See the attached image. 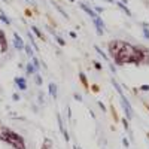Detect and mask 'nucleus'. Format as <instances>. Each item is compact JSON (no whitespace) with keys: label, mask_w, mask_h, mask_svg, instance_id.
I'll return each mask as SVG.
<instances>
[{"label":"nucleus","mask_w":149,"mask_h":149,"mask_svg":"<svg viewBox=\"0 0 149 149\" xmlns=\"http://www.w3.org/2000/svg\"><path fill=\"white\" fill-rule=\"evenodd\" d=\"M15 85L19 88V91H26L27 90V82H26V79L21 78V76H17L15 78Z\"/></svg>","instance_id":"obj_8"},{"label":"nucleus","mask_w":149,"mask_h":149,"mask_svg":"<svg viewBox=\"0 0 149 149\" xmlns=\"http://www.w3.org/2000/svg\"><path fill=\"white\" fill-rule=\"evenodd\" d=\"M73 98H74V100H76V102H82V95L81 94H73Z\"/></svg>","instance_id":"obj_28"},{"label":"nucleus","mask_w":149,"mask_h":149,"mask_svg":"<svg viewBox=\"0 0 149 149\" xmlns=\"http://www.w3.org/2000/svg\"><path fill=\"white\" fill-rule=\"evenodd\" d=\"M43 143H45V145H48V146H51V145H52V142L49 140V139H45V140H43Z\"/></svg>","instance_id":"obj_33"},{"label":"nucleus","mask_w":149,"mask_h":149,"mask_svg":"<svg viewBox=\"0 0 149 149\" xmlns=\"http://www.w3.org/2000/svg\"><path fill=\"white\" fill-rule=\"evenodd\" d=\"M139 90H140V91H149V85H142Z\"/></svg>","instance_id":"obj_30"},{"label":"nucleus","mask_w":149,"mask_h":149,"mask_svg":"<svg viewBox=\"0 0 149 149\" xmlns=\"http://www.w3.org/2000/svg\"><path fill=\"white\" fill-rule=\"evenodd\" d=\"M31 31H33V33H34V34H36L37 37H39L40 40H43V42L46 40V39H45V34H43V33H42V31H40L39 29H37L36 26H31Z\"/></svg>","instance_id":"obj_12"},{"label":"nucleus","mask_w":149,"mask_h":149,"mask_svg":"<svg viewBox=\"0 0 149 149\" xmlns=\"http://www.w3.org/2000/svg\"><path fill=\"white\" fill-rule=\"evenodd\" d=\"M122 145H124V148H127V149L130 148V142L127 140V137H124V139H122Z\"/></svg>","instance_id":"obj_25"},{"label":"nucleus","mask_w":149,"mask_h":149,"mask_svg":"<svg viewBox=\"0 0 149 149\" xmlns=\"http://www.w3.org/2000/svg\"><path fill=\"white\" fill-rule=\"evenodd\" d=\"M52 33V36H54V39L57 40V43L60 45V46H66V40L63 39V37H61L60 34H55V31H51Z\"/></svg>","instance_id":"obj_15"},{"label":"nucleus","mask_w":149,"mask_h":149,"mask_svg":"<svg viewBox=\"0 0 149 149\" xmlns=\"http://www.w3.org/2000/svg\"><path fill=\"white\" fill-rule=\"evenodd\" d=\"M143 37L149 40V27H143Z\"/></svg>","instance_id":"obj_24"},{"label":"nucleus","mask_w":149,"mask_h":149,"mask_svg":"<svg viewBox=\"0 0 149 149\" xmlns=\"http://www.w3.org/2000/svg\"><path fill=\"white\" fill-rule=\"evenodd\" d=\"M31 63H33V66H34L37 70L40 69V63H39V60H37V57H34V55L31 57Z\"/></svg>","instance_id":"obj_21"},{"label":"nucleus","mask_w":149,"mask_h":149,"mask_svg":"<svg viewBox=\"0 0 149 149\" xmlns=\"http://www.w3.org/2000/svg\"><path fill=\"white\" fill-rule=\"evenodd\" d=\"M24 51H26V54L31 58L34 54H33V49H31V45L30 43H26V45H24Z\"/></svg>","instance_id":"obj_17"},{"label":"nucleus","mask_w":149,"mask_h":149,"mask_svg":"<svg viewBox=\"0 0 149 149\" xmlns=\"http://www.w3.org/2000/svg\"><path fill=\"white\" fill-rule=\"evenodd\" d=\"M0 21H3L6 26H10V19L6 17V14H5L3 10H0Z\"/></svg>","instance_id":"obj_16"},{"label":"nucleus","mask_w":149,"mask_h":149,"mask_svg":"<svg viewBox=\"0 0 149 149\" xmlns=\"http://www.w3.org/2000/svg\"><path fill=\"white\" fill-rule=\"evenodd\" d=\"M91 90H93L94 93H98V90H100V88H98V85H95V84H94V85L91 86Z\"/></svg>","instance_id":"obj_31"},{"label":"nucleus","mask_w":149,"mask_h":149,"mask_svg":"<svg viewBox=\"0 0 149 149\" xmlns=\"http://www.w3.org/2000/svg\"><path fill=\"white\" fill-rule=\"evenodd\" d=\"M93 64H94V67H95V70H98V72H102L103 70V66L98 63V61H95V60H93Z\"/></svg>","instance_id":"obj_23"},{"label":"nucleus","mask_w":149,"mask_h":149,"mask_svg":"<svg viewBox=\"0 0 149 149\" xmlns=\"http://www.w3.org/2000/svg\"><path fill=\"white\" fill-rule=\"evenodd\" d=\"M69 34H70V37H73V39H76V37H78V34L74 33V31H70Z\"/></svg>","instance_id":"obj_34"},{"label":"nucleus","mask_w":149,"mask_h":149,"mask_svg":"<svg viewBox=\"0 0 149 149\" xmlns=\"http://www.w3.org/2000/svg\"><path fill=\"white\" fill-rule=\"evenodd\" d=\"M94 10H95V12H97V14H102V12H103V10H104V9H103V8H102V6H95V9H94Z\"/></svg>","instance_id":"obj_29"},{"label":"nucleus","mask_w":149,"mask_h":149,"mask_svg":"<svg viewBox=\"0 0 149 149\" xmlns=\"http://www.w3.org/2000/svg\"><path fill=\"white\" fill-rule=\"evenodd\" d=\"M115 5H116V6H118V8H119V9H121V10H122V12H124V14H125L127 17H133L131 10L127 8V5H125V3H122V2H115Z\"/></svg>","instance_id":"obj_9"},{"label":"nucleus","mask_w":149,"mask_h":149,"mask_svg":"<svg viewBox=\"0 0 149 149\" xmlns=\"http://www.w3.org/2000/svg\"><path fill=\"white\" fill-rule=\"evenodd\" d=\"M79 8H81V9H82V10H84V12H85V14H86V15H88V17H90L91 19H93V18H95V17L98 15V14H97V12L94 10V9H91L90 6H86L85 3H79Z\"/></svg>","instance_id":"obj_7"},{"label":"nucleus","mask_w":149,"mask_h":149,"mask_svg":"<svg viewBox=\"0 0 149 149\" xmlns=\"http://www.w3.org/2000/svg\"><path fill=\"white\" fill-rule=\"evenodd\" d=\"M107 51L116 66H149V48L143 45H131L127 40L113 39L107 43Z\"/></svg>","instance_id":"obj_1"},{"label":"nucleus","mask_w":149,"mask_h":149,"mask_svg":"<svg viewBox=\"0 0 149 149\" xmlns=\"http://www.w3.org/2000/svg\"><path fill=\"white\" fill-rule=\"evenodd\" d=\"M109 110H110V113H112V118L115 119V122H118V121H119V118H118V115H116L115 106H113V104H110V106H109Z\"/></svg>","instance_id":"obj_19"},{"label":"nucleus","mask_w":149,"mask_h":149,"mask_svg":"<svg viewBox=\"0 0 149 149\" xmlns=\"http://www.w3.org/2000/svg\"><path fill=\"white\" fill-rule=\"evenodd\" d=\"M48 88H49V94H51V97L52 98H57V85L54 82H51Z\"/></svg>","instance_id":"obj_14"},{"label":"nucleus","mask_w":149,"mask_h":149,"mask_svg":"<svg viewBox=\"0 0 149 149\" xmlns=\"http://www.w3.org/2000/svg\"><path fill=\"white\" fill-rule=\"evenodd\" d=\"M8 48H9V43H8V37H6V33L0 29V52L2 54H6L8 52Z\"/></svg>","instance_id":"obj_4"},{"label":"nucleus","mask_w":149,"mask_h":149,"mask_svg":"<svg viewBox=\"0 0 149 149\" xmlns=\"http://www.w3.org/2000/svg\"><path fill=\"white\" fill-rule=\"evenodd\" d=\"M110 82H112V85H113V88L116 90V93H118V95H119V98H121V102H122V107H124V110H125L127 119H131V118L134 116V110H133V107H131V104H130V102H128V98L124 95V91H122V88H121V85L118 84V81H116L115 78H112Z\"/></svg>","instance_id":"obj_3"},{"label":"nucleus","mask_w":149,"mask_h":149,"mask_svg":"<svg viewBox=\"0 0 149 149\" xmlns=\"http://www.w3.org/2000/svg\"><path fill=\"white\" fill-rule=\"evenodd\" d=\"M42 82H43L42 81V76H40V74H36V84L37 85H42Z\"/></svg>","instance_id":"obj_26"},{"label":"nucleus","mask_w":149,"mask_h":149,"mask_svg":"<svg viewBox=\"0 0 149 149\" xmlns=\"http://www.w3.org/2000/svg\"><path fill=\"white\" fill-rule=\"evenodd\" d=\"M29 37H30V43H31V46L34 48V51H39V46H37V45L34 43V37H33V34H31V33H29Z\"/></svg>","instance_id":"obj_22"},{"label":"nucleus","mask_w":149,"mask_h":149,"mask_svg":"<svg viewBox=\"0 0 149 149\" xmlns=\"http://www.w3.org/2000/svg\"><path fill=\"white\" fill-rule=\"evenodd\" d=\"M69 2H74V0H69Z\"/></svg>","instance_id":"obj_40"},{"label":"nucleus","mask_w":149,"mask_h":149,"mask_svg":"<svg viewBox=\"0 0 149 149\" xmlns=\"http://www.w3.org/2000/svg\"><path fill=\"white\" fill-rule=\"evenodd\" d=\"M98 106H100V109H102L103 112H106V107H104V104H103V102H98Z\"/></svg>","instance_id":"obj_32"},{"label":"nucleus","mask_w":149,"mask_h":149,"mask_svg":"<svg viewBox=\"0 0 149 149\" xmlns=\"http://www.w3.org/2000/svg\"><path fill=\"white\" fill-rule=\"evenodd\" d=\"M26 15H27V17H31V10H30V9H26Z\"/></svg>","instance_id":"obj_37"},{"label":"nucleus","mask_w":149,"mask_h":149,"mask_svg":"<svg viewBox=\"0 0 149 149\" xmlns=\"http://www.w3.org/2000/svg\"><path fill=\"white\" fill-rule=\"evenodd\" d=\"M102 2H106V3H115L113 0H102Z\"/></svg>","instance_id":"obj_38"},{"label":"nucleus","mask_w":149,"mask_h":149,"mask_svg":"<svg viewBox=\"0 0 149 149\" xmlns=\"http://www.w3.org/2000/svg\"><path fill=\"white\" fill-rule=\"evenodd\" d=\"M79 79H81V84L84 85V88L88 91L90 90V85H88V78H86V74L84 72H79Z\"/></svg>","instance_id":"obj_10"},{"label":"nucleus","mask_w":149,"mask_h":149,"mask_svg":"<svg viewBox=\"0 0 149 149\" xmlns=\"http://www.w3.org/2000/svg\"><path fill=\"white\" fill-rule=\"evenodd\" d=\"M93 22H94V26H95L97 34H98V36H103V33H104V22H103V19L100 18V15H97L95 18H93Z\"/></svg>","instance_id":"obj_5"},{"label":"nucleus","mask_w":149,"mask_h":149,"mask_svg":"<svg viewBox=\"0 0 149 149\" xmlns=\"http://www.w3.org/2000/svg\"><path fill=\"white\" fill-rule=\"evenodd\" d=\"M26 67H27V69H26V70H27V74H34V73L37 72V69L33 66V63H29Z\"/></svg>","instance_id":"obj_18"},{"label":"nucleus","mask_w":149,"mask_h":149,"mask_svg":"<svg viewBox=\"0 0 149 149\" xmlns=\"http://www.w3.org/2000/svg\"><path fill=\"white\" fill-rule=\"evenodd\" d=\"M146 136H148V139H149V131H148V133H146Z\"/></svg>","instance_id":"obj_39"},{"label":"nucleus","mask_w":149,"mask_h":149,"mask_svg":"<svg viewBox=\"0 0 149 149\" xmlns=\"http://www.w3.org/2000/svg\"><path fill=\"white\" fill-rule=\"evenodd\" d=\"M94 49H95V51H97V54L100 55V57H102V58H103L104 61H107V63L110 64V60H109V57H107V55H106V54H104V52L102 51V49H100V46H97V45H94Z\"/></svg>","instance_id":"obj_13"},{"label":"nucleus","mask_w":149,"mask_h":149,"mask_svg":"<svg viewBox=\"0 0 149 149\" xmlns=\"http://www.w3.org/2000/svg\"><path fill=\"white\" fill-rule=\"evenodd\" d=\"M24 45H26V43H24L22 37L15 31V33H14V46H15V49H18V51H22V49H24Z\"/></svg>","instance_id":"obj_6"},{"label":"nucleus","mask_w":149,"mask_h":149,"mask_svg":"<svg viewBox=\"0 0 149 149\" xmlns=\"http://www.w3.org/2000/svg\"><path fill=\"white\" fill-rule=\"evenodd\" d=\"M57 121H58V128H60V131H61V133H64L66 128H64V124H63V119H61L60 113H57Z\"/></svg>","instance_id":"obj_20"},{"label":"nucleus","mask_w":149,"mask_h":149,"mask_svg":"<svg viewBox=\"0 0 149 149\" xmlns=\"http://www.w3.org/2000/svg\"><path fill=\"white\" fill-rule=\"evenodd\" d=\"M51 3H52V6H54V8H55V9H57V10L60 12V14H61V15H63V17L66 18V19H69V14H67V12H66V10H64L63 8H61V6H60L58 3H55V2H51Z\"/></svg>","instance_id":"obj_11"},{"label":"nucleus","mask_w":149,"mask_h":149,"mask_svg":"<svg viewBox=\"0 0 149 149\" xmlns=\"http://www.w3.org/2000/svg\"><path fill=\"white\" fill-rule=\"evenodd\" d=\"M0 128H2V124H0Z\"/></svg>","instance_id":"obj_41"},{"label":"nucleus","mask_w":149,"mask_h":149,"mask_svg":"<svg viewBox=\"0 0 149 149\" xmlns=\"http://www.w3.org/2000/svg\"><path fill=\"white\" fill-rule=\"evenodd\" d=\"M40 149H51V146H48V145H45V143H43V145L40 146Z\"/></svg>","instance_id":"obj_35"},{"label":"nucleus","mask_w":149,"mask_h":149,"mask_svg":"<svg viewBox=\"0 0 149 149\" xmlns=\"http://www.w3.org/2000/svg\"><path fill=\"white\" fill-rule=\"evenodd\" d=\"M0 142L6 143L12 149H27L26 139L17 131H14L9 127H2L0 128Z\"/></svg>","instance_id":"obj_2"},{"label":"nucleus","mask_w":149,"mask_h":149,"mask_svg":"<svg viewBox=\"0 0 149 149\" xmlns=\"http://www.w3.org/2000/svg\"><path fill=\"white\" fill-rule=\"evenodd\" d=\"M12 98H14V100L17 102V100H19V95H18V94H14V95H12Z\"/></svg>","instance_id":"obj_36"},{"label":"nucleus","mask_w":149,"mask_h":149,"mask_svg":"<svg viewBox=\"0 0 149 149\" xmlns=\"http://www.w3.org/2000/svg\"><path fill=\"white\" fill-rule=\"evenodd\" d=\"M121 122L124 124V128L128 130V121H127V118H122V119H121Z\"/></svg>","instance_id":"obj_27"}]
</instances>
